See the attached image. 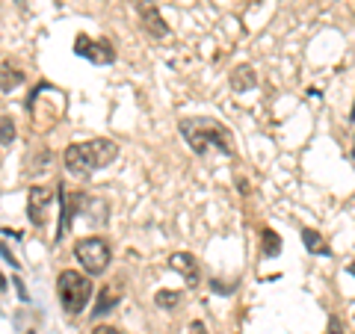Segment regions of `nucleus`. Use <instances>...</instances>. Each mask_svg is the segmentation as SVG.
Returning a JSON list of instances; mask_svg holds the SVG:
<instances>
[{"label": "nucleus", "mask_w": 355, "mask_h": 334, "mask_svg": "<svg viewBox=\"0 0 355 334\" xmlns=\"http://www.w3.org/2000/svg\"><path fill=\"white\" fill-rule=\"evenodd\" d=\"M302 243H305V249H308L311 254H323V258H329V254H331L326 237H323L320 231H314V228H305V231H302Z\"/></svg>", "instance_id": "obj_12"}, {"label": "nucleus", "mask_w": 355, "mask_h": 334, "mask_svg": "<svg viewBox=\"0 0 355 334\" xmlns=\"http://www.w3.org/2000/svg\"><path fill=\"white\" fill-rule=\"evenodd\" d=\"M154 302H157V308L169 310V308H178V302H181V293H178V290H160L157 296H154Z\"/></svg>", "instance_id": "obj_16"}, {"label": "nucleus", "mask_w": 355, "mask_h": 334, "mask_svg": "<svg viewBox=\"0 0 355 334\" xmlns=\"http://www.w3.org/2000/svg\"><path fill=\"white\" fill-rule=\"evenodd\" d=\"M57 293H60L62 308L69 310L71 317L83 314L86 305H89V299H92V281H89L83 272H77V270H65L57 278Z\"/></svg>", "instance_id": "obj_2"}, {"label": "nucleus", "mask_w": 355, "mask_h": 334, "mask_svg": "<svg viewBox=\"0 0 355 334\" xmlns=\"http://www.w3.org/2000/svg\"><path fill=\"white\" fill-rule=\"evenodd\" d=\"M74 53L77 57H83V60H89V62H95V65H110L116 60L113 44L104 42V39H89V36H77L74 39Z\"/></svg>", "instance_id": "obj_4"}, {"label": "nucleus", "mask_w": 355, "mask_h": 334, "mask_svg": "<svg viewBox=\"0 0 355 334\" xmlns=\"http://www.w3.org/2000/svg\"><path fill=\"white\" fill-rule=\"evenodd\" d=\"M279 252H282V237L275 231L263 228V254L266 258H272V254H279Z\"/></svg>", "instance_id": "obj_15"}, {"label": "nucleus", "mask_w": 355, "mask_h": 334, "mask_svg": "<svg viewBox=\"0 0 355 334\" xmlns=\"http://www.w3.org/2000/svg\"><path fill=\"white\" fill-rule=\"evenodd\" d=\"M142 24H146V33H148V36H154V39H166V36H169V24L163 21L160 9H151V12L142 15Z\"/></svg>", "instance_id": "obj_11"}, {"label": "nucleus", "mask_w": 355, "mask_h": 334, "mask_svg": "<svg viewBox=\"0 0 355 334\" xmlns=\"http://www.w3.org/2000/svg\"><path fill=\"white\" fill-rule=\"evenodd\" d=\"M133 3V9L139 12V18L146 15V12H151V9H157V0H130Z\"/></svg>", "instance_id": "obj_17"}, {"label": "nucleus", "mask_w": 355, "mask_h": 334, "mask_svg": "<svg viewBox=\"0 0 355 334\" xmlns=\"http://www.w3.org/2000/svg\"><path fill=\"white\" fill-rule=\"evenodd\" d=\"M181 137L190 142V148L196 154H202V157L207 154V148H216V151L225 154V157L234 154V137H231L222 125H216L214 118H184Z\"/></svg>", "instance_id": "obj_1"}, {"label": "nucleus", "mask_w": 355, "mask_h": 334, "mask_svg": "<svg viewBox=\"0 0 355 334\" xmlns=\"http://www.w3.org/2000/svg\"><path fill=\"white\" fill-rule=\"evenodd\" d=\"M228 83H231V89H234V92H249V89L258 86V74H254L252 65H237V69L231 71Z\"/></svg>", "instance_id": "obj_9"}, {"label": "nucleus", "mask_w": 355, "mask_h": 334, "mask_svg": "<svg viewBox=\"0 0 355 334\" xmlns=\"http://www.w3.org/2000/svg\"><path fill=\"white\" fill-rule=\"evenodd\" d=\"M352 157H355V148H352Z\"/></svg>", "instance_id": "obj_24"}, {"label": "nucleus", "mask_w": 355, "mask_h": 334, "mask_svg": "<svg viewBox=\"0 0 355 334\" xmlns=\"http://www.w3.org/2000/svg\"><path fill=\"white\" fill-rule=\"evenodd\" d=\"M21 83H24V71L9 60L0 62V92H12V89H18Z\"/></svg>", "instance_id": "obj_10"}, {"label": "nucleus", "mask_w": 355, "mask_h": 334, "mask_svg": "<svg viewBox=\"0 0 355 334\" xmlns=\"http://www.w3.org/2000/svg\"><path fill=\"white\" fill-rule=\"evenodd\" d=\"M86 148H89V157H92L95 169H104V166H110L116 160V154H119V146L113 139H92V142H86Z\"/></svg>", "instance_id": "obj_8"}, {"label": "nucleus", "mask_w": 355, "mask_h": 334, "mask_svg": "<svg viewBox=\"0 0 355 334\" xmlns=\"http://www.w3.org/2000/svg\"><path fill=\"white\" fill-rule=\"evenodd\" d=\"M15 137H18L15 118L12 116H0V146H12Z\"/></svg>", "instance_id": "obj_14"}, {"label": "nucleus", "mask_w": 355, "mask_h": 334, "mask_svg": "<svg viewBox=\"0 0 355 334\" xmlns=\"http://www.w3.org/2000/svg\"><path fill=\"white\" fill-rule=\"evenodd\" d=\"M119 299H121V290H119V287H104L101 296H98V302H95L92 317H104V314H110V310L119 305Z\"/></svg>", "instance_id": "obj_13"}, {"label": "nucleus", "mask_w": 355, "mask_h": 334, "mask_svg": "<svg viewBox=\"0 0 355 334\" xmlns=\"http://www.w3.org/2000/svg\"><path fill=\"white\" fill-rule=\"evenodd\" d=\"M326 334H347V328H343V319H340V317H329Z\"/></svg>", "instance_id": "obj_18"}, {"label": "nucleus", "mask_w": 355, "mask_h": 334, "mask_svg": "<svg viewBox=\"0 0 355 334\" xmlns=\"http://www.w3.org/2000/svg\"><path fill=\"white\" fill-rule=\"evenodd\" d=\"M0 290H6V281H3V275H0Z\"/></svg>", "instance_id": "obj_21"}, {"label": "nucleus", "mask_w": 355, "mask_h": 334, "mask_svg": "<svg viewBox=\"0 0 355 334\" xmlns=\"http://www.w3.org/2000/svg\"><path fill=\"white\" fill-rule=\"evenodd\" d=\"M62 160H65V169H69L71 175H77V177H86V175L95 172L86 142H74V146H69V148H65V154H62Z\"/></svg>", "instance_id": "obj_6"}, {"label": "nucleus", "mask_w": 355, "mask_h": 334, "mask_svg": "<svg viewBox=\"0 0 355 334\" xmlns=\"http://www.w3.org/2000/svg\"><path fill=\"white\" fill-rule=\"evenodd\" d=\"M51 202H53V193L48 186H30V193H27V219L33 222L36 228H42L44 222H48L51 216Z\"/></svg>", "instance_id": "obj_5"}, {"label": "nucleus", "mask_w": 355, "mask_h": 334, "mask_svg": "<svg viewBox=\"0 0 355 334\" xmlns=\"http://www.w3.org/2000/svg\"><path fill=\"white\" fill-rule=\"evenodd\" d=\"M190 334H210V331H207V326H205L202 319H193L190 322Z\"/></svg>", "instance_id": "obj_19"}, {"label": "nucleus", "mask_w": 355, "mask_h": 334, "mask_svg": "<svg viewBox=\"0 0 355 334\" xmlns=\"http://www.w3.org/2000/svg\"><path fill=\"white\" fill-rule=\"evenodd\" d=\"M349 118H352V121H355V104H352V113H349Z\"/></svg>", "instance_id": "obj_22"}, {"label": "nucleus", "mask_w": 355, "mask_h": 334, "mask_svg": "<svg viewBox=\"0 0 355 334\" xmlns=\"http://www.w3.org/2000/svg\"><path fill=\"white\" fill-rule=\"evenodd\" d=\"M74 258L89 275H101L113 261V252H110V243L104 237H83L74 243Z\"/></svg>", "instance_id": "obj_3"}, {"label": "nucleus", "mask_w": 355, "mask_h": 334, "mask_svg": "<svg viewBox=\"0 0 355 334\" xmlns=\"http://www.w3.org/2000/svg\"><path fill=\"white\" fill-rule=\"evenodd\" d=\"M92 334H121L119 328H113V326H98Z\"/></svg>", "instance_id": "obj_20"}, {"label": "nucleus", "mask_w": 355, "mask_h": 334, "mask_svg": "<svg viewBox=\"0 0 355 334\" xmlns=\"http://www.w3.org/2000/svg\"><path fill=\"white\" fill-rule=\"evenodd\" d=\"M169 263H172V270H175V272H181V275H184V281L190 284V287L198 284V278H202V266H198V261L193 258L190 252H175L172 258H169Z\"/></svg>", "instance_id": "obj_7"}, {"label": "nucleus", "mask_w": 355, "mask_h": 334, "mask_svg": "<svg viewBox=\"0 0 355 334\" xmlns=\"http://www.w3.org/2000/svg\"><path fill=\"white\" fill-rule=\"evenodd\" d=\"M349 272H352V278H355V263H352V266H349Z\"/></svg>", "instance_id": "obj_23"}]
</instances>
